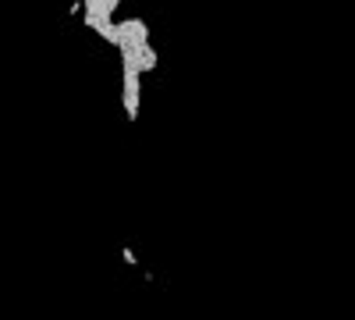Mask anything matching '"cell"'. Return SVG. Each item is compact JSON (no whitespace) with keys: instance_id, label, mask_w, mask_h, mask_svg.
<instances>
[{"instance_id":"obj_1","label":"cell","mask_w":355,"mask_h":320,"mask_svg":"<svg viewBox=\"0 0 355 320\" xmlns=\"http://www.w3.org/2000/svg\"><path fill=\"white\" fill-rule=\"evenodd\" d=\"M121 107L128 114V121H139V107H142V71L121 68Z\"/></svg>"},{"instance_id":"obj_2","label":"cell","mask_w":355,"mask_h":320,"mask_svg":"<svg viewBox=\"0 0 355 320\" xmlns=\"http://www.w3.org/2000/svg\"><path fill=\"white\" fill-rule=\"evenodd\" d=\"M121 260H125V264H128V267H135V264H139V260H135V253H132L128 246L121 249Z\"/></svg>"}]
</instances>
